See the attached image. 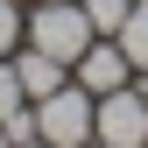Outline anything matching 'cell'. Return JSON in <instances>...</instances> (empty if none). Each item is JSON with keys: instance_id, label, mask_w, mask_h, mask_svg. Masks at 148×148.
<instances>
[{"instance_id": "obj_4", "label": "cell", "mask_w": 148, "mask_h": 148, "mask_svg": "<svg viewBox=\"0 0 148 148\" xmlns=\"http://www.w3.org/2000/svg\"><path fill=\"white\" fill-rule=\"evenodd\" d=\"M71 78H78L92 99H106V92H120V85H134V64H127V49L113 42V35H99V42L85 49L78 64H71Z\"/></svg>"}, {"instance_id": "obj_13", "label": "cell", "mask_w": 148, "mask_h": 148, "mask_svg": "<svg viewBox=\"0 0 148 148\" xmlns=\"http://www.w3.org/2000/svg\"><path fill=\"white\" fill-rule=\"evenodd\" d=\"M0 148H14V141H7V134H0Z\"/></svg>"}, {"instance_id": "obj_7", "label": "cell", "mask_w": 148, "mask_h": 148, "mask_svg": "<svg viewBox=\"0 0 148 148\" xmlns=\"http://www.w3.org/2000/svg\"><path fill=\"white\" fill-rule=\"evenodd\" d=\"M127 7H134V0H85V21L99 28V35H120V21H127Z\"/></svg>"}, {"instance_id": "obj_12", "label": "cell", "mask_w": 148, "mask_h": 148, "mask_svg": "<svg viewBox=\"0 0 148 148\" xmlns=\"http://www.w3.org/2000/svg\"><path fill=\"white\" fill-rule=\"evenodd\" d=\"M134 85H141V99H148V71H141V78H134Z\"/></svg>"}, {"instance_id": "obj_14", "label": "cell", "mask_w": 148, "mask_h": 148, "mask_svg": "<svg viewBox=\"0 0 148 148\" xmlns=\"http://www.w3.org/2000/svg\"><path fill=\"white\" fill-rule=\"evenodd\" d=\"M85 148H106V141H85Z\"/></svg>"}, {"instance_id": "obj_8", "label": "cell", "mask_w": 148, "mask_h": 148, "mask_svg": "<svg viewBox=\"0 0 148 148\" xmlns=\"http://www.w3.org/2000/svg\"><path fill=\"white\" fill-rule=\"evenodd\" d=\"M21 0H0V57H14V49H21Z\"/></svg>"}, {"instance_id": "obj_11", "label": "cell", "mask_w": 148, "mask_h": 148, "mask_svg": "<svg viewBox=\"0 0 148 148\" xmlns=\"http://www.w3.org/2000/svg\"><path fill=\"white\" fill-rule=\"evenodd\" d=\"M14 148H57V141H42V134H35V141H14Z\"/></svg>"}, {"instance_id": "obj_9", "label": "cell", "mask_w": 148, "mask_h": 148, "mask_svg": "<svg viewBox=\"0 0 148 148\" xmlns=\"http://www.w3.org/2000/svg\"><path fill=\"white\" fill-rule=\"evenodd\" d=\"M14 106H28V92H21V78H14V57H0V120H7Z\"/></svg>"}, {"instance_id": "obj_10", "label": "cell", "mask_w": 148, "mask_h": 148, "mask_svg": "<svg viewBox=\"0 0 148 148\" xmlns=\"http://www.w3.org/2000/svg\"><path fill=\"white\" fill-rule=\"evenodd\" d=\"M0 134L7 141H35V106H14V113L0 120Z\"/></svg>"}, {"instance_id": "obj_2", "label": "cell", "mask_w": 148, "mask_h": 148, "mask_svg": "<svg viewBox=\"0 0 148 148\" xmlns=\"http://www.w3.org/2000/svg\"><path fill=\"white\" fill-rule=\"evenodd\" d=\"M92 113H99V99L71 78V85L49 92V99H35V134L57 141V148H85V141H92Z\"/></svg>"}, {"instance_id": "obj_1", "label": "cell", "mask_w": 148, "mask_h": 148, "mask_svg": "<svg viewBox=\"0 0 148 148\" xmlns=\"http://www.w3.org/2000/svg\"><path fill=\"white\" fill-rule=\"evenodd\" d=\"M21 42L42 49V57H57V64H78L85 49L99 42V28L85 21V0H28V14H21Z\"/></svg>"}, {"instance_id": "obj_15", "label": "cell", "mask_w": 148, "mask_h": 148, "mask_svg": "<svg viewBox=\"0 0 148 148\" xmlns=\"http://www.w3.org/2000/svg\"><path fill=\"white\" fill-rule=\"evenodd\" d=\"M21 7H28V0H21Z\"/></svg>"}, {"instance_id": "obj_6", "label": "cell", "mask_w": 148, "mask_h": 148, "mask_svg": "<svg viewBox=\"0 0 148 148\" xmlns=\"http://www.w3.org/2000/svg\"><path fill=\"white\" fill-rule=\"evenodd\" d=\"M113 42L127 49V64H134V78H141V71H148V0H134V7H127V21H120Z\"/></svg>"}, {"instance_id": "obj_3", "label": "cell", "mask_w": 148, "mask_h": 148, "mask_svg": "<svg viewBox=\"0 0 148 148\" xmlns=\"http://www.w3.org/2000/svg\"><path fill=\"white\" fill-rule=\"evenodd\" d=\"M92 141H106V148H148V99H141V85H120V92L99 99Z\"/></svg>"}, {"instance_id": "obj_5", "label": "cell", "mask_w": 148, "mask_h": 148, "mask_svg": "<svg viewBox=\"0 0 148 148\" xmlns=\"http://www.w3.org/2000/svg\"><path fill=\"white\" fill-rule=\"evenodd\" d=\"M14 78H21V92H28V106L35 99H49L57 85H71V64H57V57H42V49H14Z\"/></svg>"}]
</instances>
